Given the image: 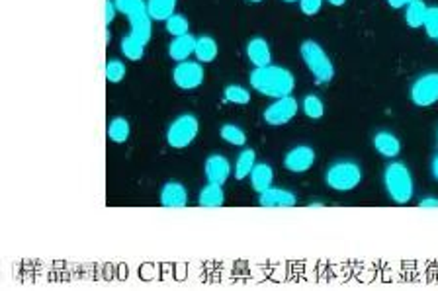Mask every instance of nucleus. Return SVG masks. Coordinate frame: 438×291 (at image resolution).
Segmentation results:
<instances>
[{"instance_id":"4468645a","label":"nucleus","mask_w":438,"mask_h":291,"mask_svg":"<svg viewBox=\"0 0 438 291\" xmlns=\"http://www.w3.org/2000/svg\"><path fill=\"white\" fill-rule=\"evenodd\" d=\"M247 57L255 67H268L273 63V53L268 41L263 38H253L247 43Z\"/></svg>"},{"instance_id":"20e7f679","label":"nucleus","mask_w":438,"mask_h":291,"mask_svg":"<svg viewBox=\"0 0 438 291\" xmlns=\"http://www.w3.org/2000/svg\"><path fill=\"white\" fill-rule=\"evenodd\" d=\"M300 53H302L303 63H305V67L310 69V73L313 75L317 85L331 83L332 77H335V67H332V61L329 59V55L323 51V47L319 46L317 41L305 39L302 47H300Z\"/></svg>"},{"instance_id":"9b49d317","label":"nucleus","mask_w":438,"mask_h":291,"mask_svg":"<svg viewBox=\"0 0 438 291\" xmlns=\"http://www.w3.org/2000/svg\"><path fill=\"white\" fill-rule=\"evenodd\" d=\"M204 172L210 184L223 186L229 180L233 170H231V162L227 161L223 154H212V157L205 159Z\"/></svg>"},{"instance_id":"5701e85b","label":"nucleus","mask_w":438,"mask_h":291,"mask_svg":"<svg viewBox=\"0 0 438 291\" xmlns=\"http://www.w3.org/2000/svg\"><path fill=\"white\" fill-rule=\"evenodd\" d=\"M108 139L113 143H126L129 139V122L126 117H113L108 125Z\"/></svg>"},{"instance_id":"423d86ee","label":"nucleus","mask_w":438,"mask_h":291,"mask_svg":"<svg viewBox=\"0 0 438 291\" xmlns=\"http://www.w3.org/2000/svg\"><path fill=\"white\" fill-rule=\"evenodd\" d=\"M198 131H200V123H198L196 115H178L166 131V143L173 149H186V147L194 143V139L198 137Z\"/></svg>"},{"instance_id":"6e6552de","label":"nucleus","mask_w":438,"mask_h":291,"mask_svg":"<svg viewBox=\"0 0 438 291\" xmlns=\"http://www.w3.org/2000/svg\"><path fill=\"white\" fill-rule=\"evenodd\" d=\"M173 80L182 90H194L204 83V67L200 65V61L178 63L173 70Z\"/></svg>"},{"instance_id":"f257e3e1","label":"nucleus","mask_w":438,"mask_h":291,"mask_svg":"<svg viewBox=\"0 0 438 291\" xmlns=\"http://www.w3.org/2000/svg\"><path fill=\"white\" fill-rule=\"evenodd\" d=\"M121 14L128 16L131 31L121 39V53L129 61H139L145 53V46L151 39V16L147 12L145 0H113Z\"/></svg>"},{"instance_id":"c85d7f7f","label":"nucleus","mask_w":438,"mask_h":291,"mask_svg":"<svg viewBox=\"0 0 438 291\" xmlns=\"http://www.w3.org/2000/svg\"><path fill=\"white\" fill-rule=\"evenodd\" d=\"M424 31L427 36L431 39L438 38V6H429L427 10V16H424V23H423Z\"/></svg>"},{"instance_id":"dca6fc26","label":"nucleus","mask_w":438,"mask_h":291,"mask_svg":"<svg viewBox=\"0 0 438 291\" xmlns=\"http://www.w3.org/2000/svg\"><path fill=\"white\" fill-rule=\"evenodd\" d=\"M249 178H250V186H253V190H255L257 194H263V192H266L268 188H273L274 170H273V166H270V164H266V162H257Z\"/></svg>"},{"instance_id":"39448f33","label":"nucleus","mask_w":438,"mask_h":291,"mask_svg":"<svg viewBox=\"0 0 438 291\" xmlns=\"http://www.w3.org/2000/svg\"><path fill=\"white\" fill-rule=\"evenodd\" d=\"M327 186L335 192H352L362 182V169L355 161H339L325 172Z\"/></svg>"},{"instance_id":"6ab92c4d","label":"nucleus","mask_w":438,"mask_h":291,"mask_svg":"<svg viewBox=\"0 0 438 291\" xmlns=\"http://www.w3.org/2000/svg\"><path fill=\"white\" fill-rule=\"evenodd\" d=\"M257 164V153L253 149H245L241 151V154L237 157L235 161V180H245V178L250 176V172Z\"/></svg>"},{"instance_id":"f03ea898","label":"nucleus","mask_w":438,"mask_h":291,"mask_svg":"<svg viewBox=\"0 0 438 291\" xmlns=\"http://www.w3.org/2000/svg\"><path fill=\"white\" fill-rule=\"evenodd\" d=\"M250 86L263 96L284 98L294 92V75L284 67L268 65V67H255L250 73Z\"/></svg>"},{"instance_id":"aec40b11","label":"nucleus","mask_w":438,"mask_h":291,"mask_svg":"<svg viewBox=\"0 0 438 291\" xmlns=\"http://www.w3.org/2000/svg\"><path fill=\"white\" fill-rule=\"evenodd\" d=\"M176 0H147V12L151 16V20L166 22L174 14Z\"/></svg>"},{"instance_id":"ddd939ff","label":"nucleus","mask_w":438,"mask_h":291,"mask_svg":"<svg viewBox=\"0 0 438 291\" xmlns=\"http://www.w3.org/2000/svg\"><path fill=\"white\" fill-rule=\"evenodd\" d=\"M161 206L163 207H186L188 192L180 182H166L161 190Z\"/></svg>"},{"instance_id":"f3484780","label":"nucleus","mask_w":438,"mask_h":291,"mask_svg":"<svg viewBox=\"0 0 438 291\" xmlns=\"http://www.w3.org/2000/svg\"><path fill=\"white\" fill-rule=\"evenodd\" d=\"M196 39L192 33H184V36H178V38L173 39V43L168 46V55L173 57L174 61H186L190 55L194 53L196 49Z\"/></svg>"},{"instance_id":"4be33fe9","label":"nucleus","mask_w":438,"mask_h":291,"mask_svg":"<svg viewBox=\"0 0 438 291\" xmlns=\"http://www.w3.org/2000/svg\"><path fill=\"white\" fill-rule=\"evenodd\" d=\"M427 2L424 0H413L407 8H405V22H407L409 28H423L424 23V16H427Z\"/></svg>"},{"instance_id":"1a4fd4ad","label":"nucleus","mask_w":438,"mask_h":291,"mask_svg":"<svg viewBox=\"0 0 438 291\" xmlns=\"http://www.w3.org/2000/svg\"><path fill=\"white\" fill-rule=\"evenodd\" d=\"M297 114V102L292 96H284V98H276L270 106L265 110V122L268 125H286L295 117Z\"/></svg>"},{"instance_id":"4c0bfd02","label":"nucleus","mask_w":438,"mask_h":291,"mask_svg":"<svg viewBox=\"0 0 438 291\" xmlns=\"http://www.w3.org/2000/svg\"><path fill=\"white\" fill-rule=\"evenodd\" d=\"M437 137H438V131H437Z\"/></svg>"},{"instance_id":"cd10ccee","label":"nucleus","mask_w":438,"mask_h":291,"mask_svg":"<svg viewBox=\"0 0 438 291\" xmlns=\"http://www.w3.org/2000/svg\"><path fill=\"white\" fill-rule=\"evenodd\" d=\"M104 75H106L108 83L118 85V83H121V78L126 77V65H123L121 61H118V59H112V61L106 63V67H104Z\"/></svg>"},{"instance_id":"2eb2a0df","label":"nucleus","mask_w":438,"mask_h":291,"mask_svg":"<svg viewBox=\"0 0 438 291\" xmlns=\"http://www.w3.org/2000/svg\"><path fill=\"white\" fill-rule=\"evenodd\" d=\"M374 149L385 159H395L401 153V141L389 131H380L374 135Z\"/></svg>"},{"instance_id":"f704fd0d","label":"nucleus","mask_w":438,"mask_h":291,"mask_svg":"<svg viewBox=\"0 0 438 291\" xmlns=\"http://www.w3.org/2000/svg\"><path fill=\"white\" fill-rule=\"evenodd\" d=\"M329 4H332V6H345V2L347 0H327Z\"/></svg>"},{"instance_id":"bb28decb","label":"nucleus","mask_w":438,"mask_h":291,"mask_svg":"<svg viewBox=\"0 0 438 291\" xmlns=\"http://www.w3.org/2000/svg\"><path fill=\"white\" fill-rule=\"evenodd\" d=\"M188 28H190L188 20L180 14H173L168 20H166V31H168L170 36H174V38L188 33Z\"/></svg>"},{"instance_id":"412c9836","label":"nucleus","mask_w":438,"mask_h":291,"mask_svg":"<svg viewBox=\"0 0 438 291\" xmlns=\"http://www.w3.org/2000/svg\"><path fill=\"white\" fill-rule=\"evenodd\" d=\"M218 43H215V39L210 38V36H202V38L196 39L194 55H196L200 63H212L213 59L218 57Z\"/></svg>"},{"instance_id":"f8f14e48","label":"nucleus","mask_w":438,"mask_h":291,"mask_svg":"<svg viewBox=\"0 0 438 291\" xmlns=\"http://www.w3.org/2000/svg\"><path fill=\"white\" fill-rule=\"evenodd\" d=\"M297 203V196L286 188H268L266 192L258 194L260 207H294Z\"/></svg>"},{"instance_id":"7ed1b4c3","label":"nucleus","mask_w":438,"mask_h":291,"mask_svg":"<svg viewBox=\"0 0 438 291\" xmlns=\"http://www.w3.org/2000/svg\"><path fill=\"white\" fill-rule=\"evenodd\" d=\"M384 188L393 203H409L415 196V182L407 164L399 161L389 162L384 172Z\"/></svg>"},{"instance_id":"c9c22d12","label":"nucleus","mask_w":438,"mask_h":291,"mask_svg":"<svg viewBox=\"0 0 438 291\" xmlns=\"http://www.w3.org/2000/svg\"><path fill=\"white\" fill-rule=\"evenodd\" d=\"M249 2H255V4H258V2H263V0H249Z\"/></svg>"},{"instance_id":"a211bd4d","label":"nucleus","mask_w":438,"mask_h":291,"mask_svg":"<svg viewBox=\"0 0 438 291\" xmlns=\"http://www.w3.org/2000/svg\"><path fill=\"white\" fill-rule=\"evenodd\" d=\"M225 203V192L219 184H210L204 186L200 190V196H198V206L200 207H221Z\"/></svg>"},{"instance_id":"a878e982","label":"nucleus","mask_w":438,"mask_h":291,"mask_svg":"<svg viewBox=\"0 0 438 291\" xmlns=\"http://www.w3.org/2000/svg\"><path fill=\"white\" fill-rule=\"evenodd\" d=\"M223 96H225L227 102H231V104H239V106H245V104H249L250 102V92L247 90V88H243V86H239V85L225 86Z\"/></svg>"},{"instance_id":"473e14b6","label":"nucleus","mask_w":438,"mask_h":291,"mask_svg":"<svg viewBox=\"0 0 438 291\" xmlns=\"http://www.w3.org/2000/svg\"><path fill=\"white\" fill-rule=\"evenodd\" d=\"M413 0H387V4L392 8H407Z\"/></svg>"},{"instance_id":"b1692460","label":"nucleus","mask_w":438,"mask_h":291,"mask_svg":"<svg viewBox=\"0 0 438 291\" xmlns=\"http://www.w3.org/2000/svg\"><path fill=\"white\" fill-rule=\"evenodd\" d=\"M219 135H221V139H223L225 143L233 147H245V143H247L245 131H243L239 125H235V123H225V125L221 127V131H219Z\"/></svg>"},{"instance_id":"e433bc0d","label":"nucleus","mask_w":438,"mask_h":291,"mask_svg":"<svg viewBox=\"0 0 438 291\" xmlns=\"http://www.w3.org/2000/svg\"><path fill=\"white\" fill-rule=\"evenodd\" d=\"M284 2H297V0H284Z\"/></svg>"},{"instance_id":"72a5a7b5","label":"nucleus","mask_w":438,"mask_h":291,"mask_svg":"<svg viewBox=\"0 0 438 291\" xmlns=\"http://www.w3.org/2000/svg\"><path fill=\"white\" fill-rule=\"evenodd\" d=\"M431 172H432V178L437 180L438 182V153L432 157V161H431Z\"/></svg>"},{"instance_id":"7c9ffc66","label":"nucleus","mask_w":438,"mask_h":291,"mask_svg":"<svg viewBox=\"0 0 438 291\" xmlns=\"http://www.w3.org/2000/svg\"><path fill=\"white\" fill-rule=\"evenodd\" d=\"M419 207H423V209H438V198H434V196H427V198H423L419 201Z\"/></svg>"},{"instance_id":"2f4dec72","label":"nucleus","mask_w":438,"mask_h":291,"mask_svg":"<svg viewBox=\"0 0 438 291\" xmlns=\"http://www.w3.org/2000/svg\"><path fill=\"white\" fill-rule=\"evenodd\" d=\"M116 10H118L116 2H113V0H106V26H110V23L113 22V18H116Z\"/></svg>"},{"instance_id":"0eeeda50","label":"nucleus","mask_w":438,"mask_h":291,"mask_svg":"<svg viewBox=\"0 0 438 291\" xmlns=\"http://www.w3.org/2000/svg\"><path fill=\"white\" fill-rule=\"evenodd\" d=\"M411 100L419 107H429L438 102V73H424L411 86Z\"/></svg>"},{"instance_id":"c756f323","label":"nucleus","mask_w":438,"mask_h":291,"mask_svg":"<svg viewBox=\"0 0 438 291\" xmlns=\"http://www.w3.org/2000/svg\"><path fill=\"white\" fill-rule=\"evenodd\" d=\"M321 6H323V0H300V8L305 16L317 14Z\"/></svg>"},{"instance_id":"393cba45","label":"nucleus","mask_w":438,"mask_h":291,"mask_svg":"<svg viewBox=\"0 0 438 291\" xmlns=\"http://www.w3.org/2000/svg\"><path fill=\"white\" fill-rule=\"evenodd\" d=\"M302 110L303 114L307 115V117H311V120H319V117H323V114H325L323 100L319 98V96H315V94H307V96L303 98Z\"/></svg>"},{"instance_id":"9d476101","label":"nucleus","mask_w":438,"mask_h":291,"mask_svg":"<svg viewBox=\"0 0 438 291\" xmlns=\"http://www.w3.org/2000/svg\"><path fill=\"white\" fill-rule=\"evenodd\" d=\"M315 151L310 145H297L290 149L284 157V169L294 174H303L315 164Z\"/></svg>"},{"instance_id":"58836bf2","label":"nucleus","mask_w":438,"mask_h":291,"mask_svg":"<svg viewBox=\"0 0 438 291\" xmlns=\"http://www.w3.org/2000/svg\"><path fill=\"white\" fill-rule=\"evenodd\" d=\"M437 41H438V38H437Z\"/></svg>"}]
</instances>
